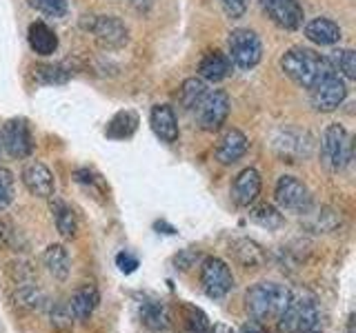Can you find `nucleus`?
<instances>
[{
  "label": "nucleus",
  "mask_w": 356,
  "mask_h": 333,
  "mask_svg": "<svg viewBox=\"0 0 356 333\" xmlns=\"http://www.w3.org/2000/svg\"><path fill=\"white\" fill-rule=\"evenodd\" d=\"M232 251H234V258H236L245 266V269H261V266L265 264V260H267V255H265L261 244L250 240V238L234 240Z\"/></svg>",
  "instance_id": "aec40b11"
},
{
  "label": "nucleus",
  "mask_w": 356,
  "mask_h": 333,
  "mask_svg": "<svg viewBox=\"0 0 356 333\" xmlns=\"http://www.w3.org/2000/svg\"><path fill=\"white\" fill-rule=\"evenodd\" d=\"M261 5L267 18H270L276 27L287 29V31H296L303 27L305 11L300 7L298 0H261Z\"/></svg>",
  "instance_id": "f8f14e48"
},
{
  "label": "nucleus",
  "mask_w": 356,
  "mask_h": 333,
  "mask_svg": "<svg viewBox=\"0 0 356 333\" xmlns=\"http://www.w3.org/2000/svg\"><path fill=\"white\" fill-rule=\"evenodd\" d=\"M189 333H192V331H189Z\"/></svg>",
  "instance_id": "c03bdc74"
},
{
  "label": "nucleus",
  "mask_w": 356,
  "mask_h": 333,
  "mask_svg": "<svg viewBox=\"0 0 356 333\" xmlns=\"http://www.w3.org/2000/svg\"><path fill=\"white\" fill-rule=\"evenodd\" d=\"M345 98H348V85H345V80L337 71L325 76L321 83L309 89V103L321 114L337 111L345 103Z\"/></svg>",
  "instance_id": "0eeeda50"
},
{
  "label": "nucleus",
  "mask_w": 356,
  "mask_h": 333,
  "mask_svg": "<svg viewBox=\"0 0 356 333\" xmlns=\"http://www.w3.org/2000/svg\"><path fill=\"white\" fill-rule=\"evenodd\" d=\"M49 325H51L54 331H58V333L72 331V327H74V316H72L70 307L63 305V302H56L49 309Z\"/></svg>",
  "instance_id": "7c9ffc66"
},
{
  "label": "nucleus",
  "mask_w": 356,
  "mask_h": 333,
  "mask_svg": "<svg viewBox=\"0 0 356 333\" xmlns=\"http://www.w3.org/2000/svg\"><path fill=\"white\" fill-rule=\"evenodd\" d=\"M276 320L281 333H307L312 329H316L321 320V311L314 298L307 293H298V296H289L287 307Z\"/></svg>",
  "instance_id": "7ed1b4c3"
},
{
  "label": "nucleus",
  "mask_w": 356,
  "mask_h": 333,
  "mask_svg": "<svg viewBox=\"0 0 356 333\" xmlns=\"http://www.w3.org/2000/svg\"><path fill=\"white\" fill-rule=\"evenodd\" d=\"M185 320H187V327H189V331H192V333H211L209 320H207V316L200 309L185 307Z\"/></svg>",
  "instance_id": "72a5a7b5"
},
{
  "label": "nucleus",
  "mask_w": 356,
  "mask_h": 333,
  "mask_svg": "<svg viewBox=\"0 0 356 333\" xmlns=\"http://www.w3.org/2000/svg\"><path fill=\"white\" fill-rule=\"evenodd\" d=\"M196 111V122L203 131H218L229 116V96L222 89L207 92L205 98L200 100Z\"/></svg>",
  "instance_id": "6e6552de"
},
{
  "label": "nucleus",
  "mask_w": 356,
  "mask_h": 333,
  "mask_svg": "<svg viewBox=\"0 0 356 333\" xmlns=\"http://www.w3.org/2000/svg\"><path fill=\"white\" fill-rule=\"evenodd\" d=\"M29 5L47 18H63L67 16V9H70L67 0H29Z\"/></svg>",
  "instance_id": "473e14b6"
},
{
  "label": "nucleus",
  "mask_w": 356,
  "mask_h": 333,
  "mask_svg": "<svg viewBox=\"0 0 356 333\" xmlns=\"http://www.w3.org/2000/svg\"><path fill=\"white\" fill-rule=\"evenodd\" d=\"M241 333H267V331L263 329L261 322H254V320H250V322H245V325L241 327Z\"/></svg>",
  "instance_id": "58836bf2"
},
{
  "label": "nucleus",
  "mask_w": 356,
  "mask_h": 333,
  "mask_svg": "<svg viewBox=\"0 0 356 333\" xmlns=\"http://www.w3.org/2000/svg\"><path fill=\"white\" fill-rule=\"evenodd\" d=\"M250 220L256 222L259 227L272 231V229H278L283 225V214L272 205H259L250 211Z\"/></svg>",
  "instance_id": "bb28decb"
},
{
  "label": "nucleus",
  "mask_w": 356,
  "mask_h": 333,
  "mask_svg": "<svg viewBox=\"0 0 356 333\" xmlns=\"http://www.w3.org/2000/svg\"><path fill=\"white\" fill-rule=\"evenodd\" d=\"M289 289L278 282H259L245 296V307L254 322L276 320L289 302Z\"/></svg>",
  "instance_id": "f03ea898"
},
{
  "label": "nucleus",
  "mask_w": 356,
  "mask_h": 333,
  "mask_svg": "<svg viewBox=\"0 0 356 333\" xmlns=\"http://www.w3.org/2000/svg\"><path fill=\"white\" fill-rule=\"evenodd\" d=\"M0 144L11 158H29L33 151V136L25 118H11L0 129Z\"/></svg>",
  "instance_id": "9d476101"
},
{
  "label": "nucleus",
  "mask_w": 356,
  "mask_h": 333,
  "mask_svg": "<svg viewBox=\"0 0 356 333\" xmlns=\"http://www.w3.org/2000/svg\"><path fill=\"white\" fill-rule=\"evenodd\" d=\"M72 71L65 65H36L33 67V78L40 85H63L70 80Z\"/></svg>",
  "instance_id": "a878e982"
},
{
  "label": "nucleus",
  "mask_w": 356,
  "mask_h": 333,
  "mask_svg": "<svg viewBox=\"0 0 356 333\" xmlns=\"http://www.w3.org/2000/svg\"><path fill=\"white\" fill-rule=\"evenodd\" d=\"M274 200L281 211L289 214H307L312 207L309 189L296 176H281L274 187Z\"/></svg>",
  "instance_id": "423d86ee"
},
{
  "label": "nucleus",
  "mask_w": 356,
  "mask_h": 333,
  "mask_svg": "<svg viewBox=\"0 0 356 333\" xmlns=\"http://www.w3.org/2000/svg\"><path fill=\"white\" fill-rule=\"evenodd\" d=\"M341 27L330 18H314L305 25V38L321 47H332L341 40Z\"/></svg>",
  "instance_id": "a211bd4d"
},
{
  "label": "nucleus",
  "mask_w": 356,
  "mask_h": 333,
  "mask_svg": "<svg viewBox=\"0 0 356 333\" xmlns=\"http://www.w3.org/2000/svg\"><path fill=\"white\" fill-rule=\"evenodd\" d=\"M214 333H234V331L229 327H225V325H216L214 327Z\"/></svg>",
  "instance_id": "a19ab883"
},
{
  "label": "nucleus",
  "mask_w": 356,
  "mask_h": 333,
  "mask_svg": "<svg viewBox=\"0 0 356 333\" xmlns=\"http://www.w3.org/2000/svg\"><path fill=\"white\" fill-rule=\"evenodd\" d=\"M89 31L94 33L96 42L103 49H120L129 42V29L116 16H98V18L94 16Z\"/></svg>",
  "instance_id": "9b49d317"
},
{
  "label": "nucleus",
  "mask_w": 356,
  "mask_h": 333,
  "mask_svg": "<svg viewBox=\"0 0 356 333\" xmlns=\"http://www.w3.org/2000/svg\"><path fill=\"white\" fill-rule=\"evenodd\" d=\"M248 147H250L248 136H245L241 129L229 127V129L222 131V136L218 138L214 155L220 164H234L248 153Z\"/></svg>",
  "instance_id": "4468645a"
},
{
  "label": "nucleus",
  "mask_w": 356,
  "mask_h": 333,
  "mask_svg": "<svg viewBox=\"0 0 356 333\" xmlns=\"http://www.w3.org/2000/svg\"><path fill=\"white\" fill-rule=\"evenodd\" d=\"M222 11H225V16L236 20L245 14V9H248V0H218Z\"/></svg>",
  "instance_id": "c9c22d12"
},
{
  "label": "nucleus",
  "mask_w": 356,
  "mask_h": 333,
  "mask_svg": "<svg viewBox=\"0 0 356 333\" xmlns=\"http://www.w3.org/2000/svg\"><path fill=\"white\" fill-rule=\"evenodd\" d=\"M129 3L136 7V9H140V11L149 7V0H129Z\"/></svg>",
  "instance_id": "ea45409f"
},
{
  "label": "nucleus",
  "mask_w": 356,
  "mask_h": 333,
  "mask_svg": "<svg viewBox=\"0 0 356 333\" xmlns=\"http://www.w3.org/2000/svg\"><path fill=\"white\" fill-rule=\"evenodd\" d=\"M22 185L25 189L36 198H51L56 191V180L54 173L47 164H42L38 160H31L25 169H22Z\"/></svg>",
  "instance_id": "ddd939ff"
},
{
  "label": "nucleus",
  "mask_w": 356,
  "mask_h": 333,
  "mask_svg": "<svg viewBox=\"0 0 356 333\" xmlns=\"http://www.w3.org/2000/svg\"><path fill=\"white\" fill-rule=\"evenodd\" d=\"M140 318H143V325L152 331L170 329V314H167V307L156 302V300L140 305Z\"/></svg>",
  "instance_id": "393cba45"
},
{
  "label": "nucleus",
  "mask_w": 356,
  "mask_h": 333,
  "mask_svg": "<svg viewBox=\"0 0 356 333\" xmlns=\"http://www.w3.org/2000/svg\"><path fill=\"white\" fill-rule=\"evenodd\" d=\"M207 92L209 89L203 78H187V80L181 85V89H178V103H181L183 109L192 111L198 107V103L205 98Z\"/></svg>",
  "instance_id": "b1692460"
},
{
  "label": "nucleus",
  "mask_w": 356,
  "mask_h": 333,
  "mask_svg": "<svg viewBox=\"0 0 356 333\" xmlns=\"http://www.w3.org/2000/svg\"><path fill=\"white\" fill-rule=\"evenodd\" d=\"M18 238L16 229L9 225V222L0 220V244H5V247H14V242Z\"/></svg>",
  "instance_id": "4c0bfd02"
},
{
  "label": "nucleus",
  "mask_w": 356,
  "mask_h": 333,
  "mask_svg": "<svg viewBox=\"0 0 356 333\" xmlns=\"http://www.w3.org/2000/svg\"><path fill=\"white\" fill-rule=\"evenodd\" d=\"M16 305L27 309V311H40L44 307V293L40 291L38 287L33 284H25L18 289L16 293Z\"/></svg>",
  "instance_id": "c756f323"
},
{
  "label": "nucleus",
  "mask_w": 356,
  "mask_h": 333,
  "mask_svg": "<svg viewBox=\"0 0 356 333\" xmlns=\"http://www.w3.org/2000/svg\"><path fill=\"white\" fill-rule=\"evenodd\" d=\"M200 284H203V291L207 298H225L234 289V275L227 262L220 258H205L203 264H200Z\"/></svg>",
  "instance_id": "1a4fd4ad"
},
{
  "label": "nucleus",
  "mask_w": 356,
  "mask_h": 333,
  "mask_svg": "<svg viewBox=\"0 0 356 333\" xmlns=\"http://www.w3.org/2000/svg\"><path fill=\"white\" fill-rule=\"evenodd\" d=\"M98 305V291L94 287H81V289H76V291L72 293V300H70V311H72V316L74 320L78 322H87L89 318H92L94 314V309Z\"/></svg>",
  "instance_id": "412c9836"
},
{
  "label": "nucleus",
  "mask_w": 356,
  "mask_h": 333,
  "mask_svg": "<svg viewBox=\"0 0 356 333\" xmlns=\"http://www.w3.org/2000/svg\"><path fill=\"white\" fill-rule=\"evenodd\" d=\"M227 47H229L227 58L238 69H254L263 58V42L252 29H243V27L234 29L227 38Z\"/></svg>",
  "instance_id": "39448f33"
},
{
  "label": "nucleus",
  "mask_w": 356,
  "mask_h": 333,
  "mask_svg": "<svg viewBox=\"0 0 356 333\" xmlns=\"http://www.w3.org/2000/svg\"><path fill=\"white\" fill-rule=\"evenodd\" d=\"M138 118L134 111H120V114L109 122L107 127V136L109 138H129L134 131H136Z\"/></svg>",
  "instance_id": "cd10ccee"
},
{
  "label": "nucleus",
  "mask_w": 356,
  "mask_h": 333,
  "mask_svg": "<svg viewBox=\"0 0 356 333\" xmlns=\"http://www.w3.org/2000/svg\"><path fill=\"white\" fill-rule=\"evenodd\" d=\"M0 158H3V144H0Z\"/></svg>",
  "instance_id": "79ce46f5"
},
{
  "label": "nucleus",
  "mask_w": 356,
  "mask_h": 333,
  "mask_svg": "<svg viewBox=\"0 0 356 333\" xmlns=\"http://www.w3.org/2000/svg\"><path fill=\"white\" fill-rule=\"evenodd\" d=\"M261 173L254 169V166H248L243 169L232 182V200L238 207H252L256 203V198L261 196Z\"/></svg>",
  "instance_id": "2eb2a0df"
},
{
  "label": "nucleus",
  "mask_w": 356,
  "mask_h": 333,
  "mask_svg": "<svg viewBox=\"0 0 356 333\" xmlns=\"http://www.w3.org/2000/svg\"><path fill=\"white\" fill-rule=\"evenodd\" d=\"M42 264L47 266V271L56 280H67V275H70V269H72L70 253H67L63 244H49L42 253Z\"/></svg>",
  "instance_id": "4be33fe9"
},
{
  "label": "nucleus",
  "mask_w": 356,
  "mask_h": 333,
  "mask_svg": "<svg viewBox=\"0 0 356 333\" xmlns=\"http://www.w3.org/2000/svg\"><path fill=\"white\" fill-rule=\"evenodd\" d=\"M116 264H118V269L122 273H134V271H136V266H138V258H136V255L127 253V251H122V253L116 255Z\"/></svg>",
  "instance_id": "e433bc0d"
},
{
  "label": "nucleus",
  "mask_w": 356,
  "mask_h": 333,
  "mask_svg": "<svg viewBox=\"0 0 356 333\" xmlns=\"http://www.w3.org/2000/svg\"><path fill=\"white\" fill-rule=\"evenodd\" d=\"M232 74V60L222 51H207L198 62V78L205 83H220Z\"/></svg>",
  "instance_id": "f3484780"
},
{
  "label": "nucleus",
  "mask_w": 356,
  "mask_h": 333,
  "mask_svg": "<svg viewBox=\"0 0 356 333\" xmlns=\"http://www.w3.org/2000/svg\"><path fill=\"white\" fill-rule=\"evenodd\" d=\"M321 160L330 171H343L352 160V140L350 133L339 122L325 127L321 138Z\"/></svg>",
  "instance_id": "20e7f679"
},
{
  "label": "nucleus",
  "mask_w": 356,
  "mask_h": 333,
  "mask_svg": "<svg viewBox=\"0 0 356 333\" xmlns=\"http://www.w3.org/2000/svg\"><path fill=\"white\" fill-rule=\"evenodd\" d=\"M27 40H29L31 51L38 56H51L56 49H58V36H56L49 25H44L40 20L29 25Z\"/></svg>",
  "instance_id": "6ab92c4d"
},
{
  "label": "nucleus",
  "mask_w": 356,
  "mask_h": 333,
  "mask_svg": "<svg viewBox=\"0 0 356 333\" xmlns=\"http://www.w3.org/2000/svg\"><path fill=\"white\" fill-rule=\"evenodd\" d=\"M307 333H321V331H314V329H312V331H307Z\"/></svg>",
  "instance_id": "37998d69"
},
{
  "label": "nucleus",
  "mask_w": 356,
  "mask_h": 333,
  "mask_svg": "<svg viewBox=\"0 0 356 333\" xmlns=\"http://www.w3.org/2000/svg\"><path fill=\"white\" fill-rule=\"evenodd\" d=\"M198 258H200L198 251H194V249H183V251H178L174 255V266H176V269H181V271H187V269H192V266L196 264Z\"/></svg>",
  "instance_id": "f704fd0d"
},
{
  "label": "nucleus",
  "mask_w": 356,
  "mask_h": 333,
  "mask_svg": "<svg viewBox=\"0 0 356 333\" xmlns=\"http://www.w3.org/2000/svg\"><path fill=\"white\" fill-rule=\"evenodd\" d=\"M281 69L287 78H292V80L303 89H312L325 76L334 74V67L325 56H321L312 49H303V47L287 49L281 56Z\"/></svg>",
  "instance_id": "f257e3e1"
},
{
  "label": "nucleus",
  "mask_w": 356,
  "mask_h": 333,
  "mask_svg": "<svg viewBox=\"0 0 356 333\" xmlns=\"http://www.w3.org/2000/svg\"><path fill=\"white\" fill-rule=\"evenodd\" d=\"M327 60L337 74L341 71L348 80H356V53L352 49H334Z\"/></svg>",
  "instance_id": "c85d7f7f"
},
{
  "label": "nucleus",
  "mask_w": 356,
  "mask_h": 333,
  "mask_svg": "<svg viewBox=\"0 0 356 333\" xmlns=\"http://www.w3.org/2000/svg\"><path fill=\"white\" fill-rule=\"evenodd\" d=\"M51 214H54V222H56V229L63 238H76L78 233V220H76V214L74 209L58 200L56 196H51Z\"/></svg>",
  "instance_id": "5701e85b"
},
{
  "label": "nucleus",
  "mask_w": 356,
  "mask_h": 333,
  "mask_svg": "<svg viewBox=\"0 0 356 333\" xmlns=\"http://www.w3.org/2000/svg\"><path fill=\"white\" fill-rule=\"evenodd\" d=\"M16 196V178L7 166H0V211H5Z\"/></svg>",
  "instance_id": "2f4dec72"
},
{
  "label": "nucleus",
  "mask_w": 356,
  "mask_h": 333,
  "mask_svg": "<svg viewBox=\"0 0 356 333\" xmlns=\"http://www.w3.org/2000/svg\"><path fill=\"white\" fill-rule=\"evenodd\" d=\"M149 125L163 142H176L178 136H181L178 118L170 105H154L149 111Z\"/></svg>",
  "instance_id": "dca6fc26"
}]
</instances>
